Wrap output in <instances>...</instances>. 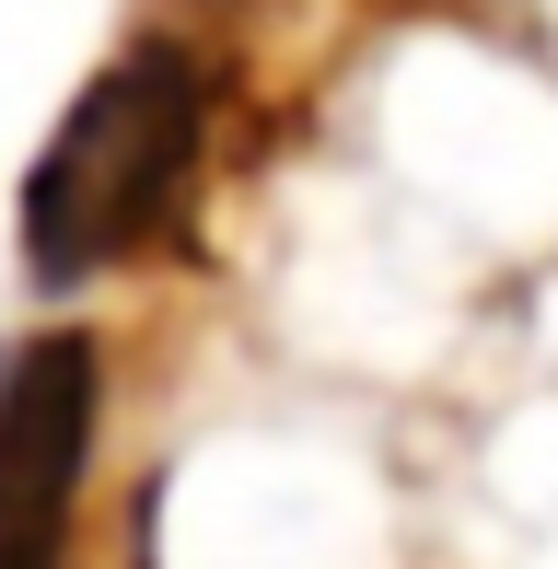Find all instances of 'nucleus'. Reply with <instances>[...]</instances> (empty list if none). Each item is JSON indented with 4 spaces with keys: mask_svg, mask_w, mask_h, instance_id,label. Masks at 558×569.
Instances as JSON below:
<instances>
[{
    "mask_svg": "<svg viewBox=\"0 0 558 569\" xmlns=\"http://www.w3.org/2000/svg\"><path fill=\"white\" fill-rule=\"evenodd\" d=\"M210 117H221V70L187 36H129L70 93V117L47 128L36 174H23V221H12L23 279L82 291V279L151 256L210 163Z\"/></svg>",
    "mask_w": 558,
    "mask_h": 569,
    "instance_id": "obj_1",
    "label": "nucleus"
},
{
    "mask_svg": "<svg viewBox=\"0 0 558 569\" xmlns=\"http://www.w3.org/2000/svg\"><path fill=\"white\" fill-rule=\"evenodd\" d=\"M93 419H106V349L82 326H36L0 360V569H59L70 558Z\"/></svg>",
    "mask_w": 558,
    "mask_h": 569,
    "instance_id": "obj_2",
    "label": "nucleus"
}]
</instances>
